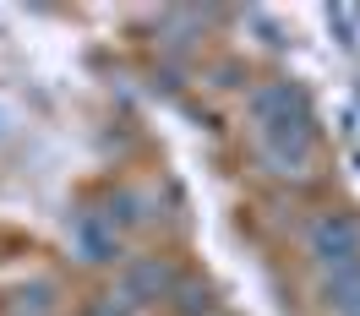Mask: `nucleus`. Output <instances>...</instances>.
Listing matches in <instances>:
<instances>
[{"label": "nucleus", "instance_id": "1", "mask_svg": "<svg viewBox=\"0 0 360 316\" xmlns=\"http://www.w3.org/2000/svg\"><path fill=\"white\" fill-rule=\"evenodd\" d=\"M251 114H257V136H262V153L278 175H300L316 153V120L306 110L300 88L290 82H273L251 98Z\"/></svg>", "mask_w": 360, "mask_h": 316}, {"label": "nucleus", "instance_id": "2", "mask_svg": "<svg viewBox=\"0 0 360 316\" xmlns=\"http://www.w3.org/2000/svg\"><path fill=\"white\" fill-rule=\"evenodd\" d=\"M311 256L328 272L360 268V224L349 218V213H322V218L311 224Z\"/></svg>", "mask_w": 360, "mask_h": 316}, {"label": "nucleus", "instance_id": "3", "mask_svg": "<svg viewBox=\"0 0 360 316\" xmlns=\"http://www.w3.org/2000/svg\"><path fill=\"white\" fill-rule=\"evenodd\" d=\"M328 311L333 316H360V268L328 272Z\"/></svg>", "mask_w": 360, "mask_h": 316}]
</instances>
